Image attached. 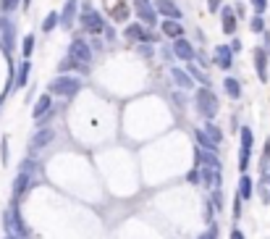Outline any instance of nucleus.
<instances>
[{"label":"nucleus","mask_w":270,"mask_h":239,"mask_svg":"<svg viewBox=\"0 0 270 239\" xmlns=\"http://www.w3.org/2000/svg\"><path fill=\"white\" fill-rule=\"evenodd\" d=\"M215 63H218V68H231V48L228 45H218L215 48Z\"/></svg>","instance_id":"4468645a"},{"label":"nucleus","mask_w":270,"mask_h":239,"mask_svg":"<svg viewBox=\"0 0 270 239\" xmlns=\"http://www.w3.org/2000/svg\"><path fill=\"white\" fill-rule=\"evenodd\" d=\"M173 53L179 55V58H184V61H192V58H194V48H192L186 40H181V37L173 42Z\"/></svg>","instance_id":"ddd939ff"},{"label":"nucleus","mask_w":270,"mask_h":239,"mask_svg":"<svg viewBox=\"0 0 270 239\" xmlns=\"http://www.w3.org/2000/svg\"><path fill=\"white\" fill-rule=\"evenodd\" d=\"M6 239H19V236H6Z\"/></svg>","instance_id":"a18cd8bd"},{"label":"nucleus","mask_w":270,"mask_h":239,"mask_svg":"<svg viewBox=\"0 0 270 239\" xmlns=\"http://www.w3.org/2000/svg\"><path fill=\"white\" fill-rule=\"evenodd\" d=\"M163 32H166L168 37H176V40H179L184 29H181V24H176V19H168L166 24H163Z\"/></svg>","instance_id":"b1692460"},{"label":"nucleus","mask_w":270,"mask_h":239,"mask_svg":"<svg viewBox=\"0 0 270 239\" xmlns=\"http://www.w3.org/2000/svg\"><path fill=\"white\" fill-rule=\"evenodd\" d=\"M199 163H207V166L220 168V161L213 155V150H210V147H202V150H199Z\"/></svg>","instance_id":"5701e85b"},{"label":"nucleus","mask_w":270,"mask_h":239,"mask_svg":"<svg viewBox=\"0 0 270 239\" xmlns=\"http://www.w3.org/2000/svg\"><path fill=\"white\" fill-rule=\"evenodd\" d=\"M249 150H252V132L241 129V155H239V168L241 171H246V166H249Z\"/></svg>","instance_id":"9d476101"},{"label":"nucleus","mask_w":270,"mask_h":239,"mask_svg":"<svg viewBox=\"0 0 270 239\" xmlns=\"http://www.w3.org/2000/svg\"><path fill=\"white\" fill-rule=\"evenodd\" d=\"M252 8H254V14H257V16H260V14H262V11L267 8V0H252Z\"/></svg>","instance_id":"72a5a7b5"},{"label":"nucleus","mask_w":270,"mask_h":239,"mask_svg":"<svg viewBox=\"0 0 270 239\" xmlns=\"http://www.w3.org/2000/svg\"><path fill=\"white\" fill-rule=\"evenodd\" d=\"M105 3H108V11H110V16L115 21H123L126 19V14H128L126 3H118V0H105Z\"/></svg>","instance_id":"2eb2a0df"},{"label":"nucleus","mask_w":270,"mask_h":239,"mask_svg":"<svg viewBox=\"0 0 270 239\" xmlns=\"http://www.w3.org/2000/svg\"><path fill=\"white\" fill-rule=\"evenodd\" d=\"M53 137H55V132H53V129H40L37 134L32 137V142H29V150H32V153H40L42 147H48V145L53 142Z\"/></svg>","instance_id":"1a4fd4ad"},{"label":"nucleus","mask_w":270,"mask_h":239,"mask_svg":"<svg viewBox=\"0 0 270 239\" xmlns=\"http://www.w3.org/2000/svg\"><path fill=\"white\" fill-rule=\"evenodd\" d=\"M81 24L89 32H102V19L89 3H84V8H81Z\"/></svg>","instance_id":"6e6552de"},{"label":"nucleus","mask_w":270,"mask_h":239,"mask_svg":"<svg viewBox=\"0 0 270 239\" xmlns=\"http://www.w3.org/2000/svg\"><path fill=\"white\" fill-rule=\"evenodd\" d=\"M189 74H192V76H194V79H199V82H202V84H205V87H207V84H210V79H207V76H205V74H202V71H199V68H197V63H194V58H192V61H189Z\"/></svg>","instance_id":"cd10ccee"},{"label":"nucleus","mask_w":270,"mask_h":239,"mask_svg":"<svg viewBox=\"0 0 270 239\" xmlns=\"http://www.w3.org/2000/svg\"><path fill=\"white\" fill-rule=\"evenodd\" d=\"M50 110V95H42L40 100H37V105H34V110H32V116L34 118H42L45 113Z\"/></svg>","instance_id":"aec40b11"},{"label":"nucleus","mask_w":270,"mask_h":239,"mask_svg":"<svg viewBox=\"0 0 270 239\" xmlns=\"http://www.w3.org/2000/svg\"><path fill=\"white\" fill-rule=\"evenodd\" d=\"M76 66H79V63L71 58V55H68V58H63V61H61V66H58V68H61V71H68V68H76Z\"/></svg>","instance_id":"473e14b6"},{"label":"nucleus","mask_w":270,"mask_h":239,"mask_svg":"<svg viewBox=\"0 0 270 239\" xmlns=\"http://www.w3.org/2000/svg\"><path fill=\"white\" fill-rule=\"evenodd\" d=\"M29 71H32V63L29 58H24V63L19 66V76H16V87H27V79H29Z\"/></svg>","instance_id":"412c9836"},{"label":"nucleus","mask_w":270,"mask_h":239,"mask_svg":"<svg viewBox=\"0 0 270 239\" xmlns=\"http://www.w3.org/2000/svg\"><path fill=\"white\" fill-rule=\"evenodd\" d=\"M21 50H24V58H29V55H32V50H34V34H27V40H24V48H21Z\"/></svg>","instance_id":"c756f323"},{"label":"nucleus","mask_w":270,"mask_h":239,"mask_svg":"<svg viewBox=\"0 0 270 239\" xmlns=\"http://www.w3.org/2000/svg\"><path fill=\"white\" fill-rule=\"evenodd\" d=\"M249 29L257 34V32H265V21H262V16H254L252 19V24H249Z\"/></svg>","instance_id":"7c9ffc66"},{"label":"nucleus","mask_w":270,"mask_h":239,"mask_svg":"<svg viewBox=\"0 0 270 239\" xmlns=\"http://www.w3.org/2000/svg\"><path fill=\"white\" fill-rule=\"evenodd\" d=\"M197 108H199V113H202L205 118H215L218 116V108H220L215 92H210L207 87L197 89Z\"/></svg>","instance_id":"f03ea898"},{"label":"nucleus","mask_w":270,"mask_h":239,"mask_svg":"<svg viewBox=\"0 0 270 239\" xmlns=\"http://www.w3.org/2000/svg\"><path fill=\"white\" fill-rule=\"evenodd\" d=\"M126 40H147V34L139 29V24H128L126 27Z\"/></svg>","instance_id":"a878e982"},{"label":"nucleus","mask_w":270,"mask_h":239,"mask_svg":"<svg viewBox=\"0 0 270 239\" xmlns=\"http://www.w3.org/2000/svg\"><path fill=\"white\" fill-rule=\"evenodd\" d=\"M76 6H79V0H68V3L63 6V14H61V24L68 29V27H74V19H76Z\"/></svg>","instance_id":"f8f14e48"},{"label":"nucleus","mask_w":270,"mask_h":239,"mask_svg":"<svg viewBox=\"0 0 270 239\" xmlns=\"http://www.w3.org/2000/svg\"><path fill=\"white\" fill-rule=\"evenodd\" d=\"M3 226H6V234H11V236H19V239L29 236L27 223L21 221V215H19L16 208H6V213H3Z\"/></svg>","instance_id":"f257e3e1"},{"label":"nucleus","mask_w":270,"mask_h":239,"mask_svg":"<svg viewBox=\"0 0 270 239\" xmlns=\"http://www.w3.org/2000/svg\"><path fill=\"white\" fill-rule=\"evenodd\" d=\"M260 200L265 205H270V168L262 171V179H260Z\"/></svg>","instance_id":"a211bd4d"},{"label":"nucleus","mask_w":270,"mask_h":239,"mask_svg":"<svg viewBox=\"0 0 270 239\" xmlns=\"http://www.w3.org/2000/svg\"><path fill=\"white\" fill-rule=\"evenodd\" d=\"M137 14H139V19H142L145 24H158L155 8H150V6H142V8H137Z\"/></svg>","instance_id":"4be33fe9"},{"label":"nucleus","mask_w":270,"mask_h":239,"mask_svg":"<svg viewBox=\"0 0 270 239\" xmlns=\"http://www.w3.org/2000/svg\"><path fill=\"white\" fill-rule=\"evenodd\" d=\"M241 215V195H236V200H233V218H239Z\"/></svg>","instance_id":"c9c22d12"},{"label":"nucleus","mask_w":270,"mask_h":239,"mask_svg":"<svg viewBox=\"0 0 270 239\" xmlns=\"http://www.w3.org/2000/svg\"><path fill=\"white\" fill-rule=\"evenodd\" d=\"M239 195H241V200H249L252 197V179L249 176H241L239 179Z\"/></svg>","instance_id":"393cba45"},{"label":"nucleus","mask_w":270,"mask_h":239,"mask_svg":"<svg viewBox=\"0 0 270 239\" xmlns=\"http://www.w3.org/2000/svg\"><path fill=\"white\" fill-rule=\"evenodd\" d=\"M29 3H32V0H24V6H29Z\"/></svg>","instance_id":"c03bdc74"},{"label":"nucleus","mask_w":270,"mask_h":239,"mask_svg":"<svg viewBox=\"0 0 270 239\" xmlns=\"http://www.w3.org/2000/svg\"><path fill=\"white\" fill-rule=\"evenodd\" d=\"M197 140H199V145H202V147H210V150H213V147L220 145L223 134H220V129L215 127V124H205V127L197 132Z\"/></svg>","instance_id":"20e7f679"},{"label":"nucleus","mask_w":270,"mask_h":239,"mask_svg":"<svg viewBox=\"0 0 270 239\" xmlns=\"http://www.w3.org/2000/svg\"><path fill=\"white\" fill-rule=\"evenodd\" d=\"M186 179H189V181H194V184H197V181H199V168H194V171H192V174L186 176Z\"/></svg>","instance_id":"ea45409f"},{"label":"nucleus","mask_w":270,"mask_h":239,"mask_svg":"<svg viewBox=\"0 0 270 239\" xmlns=\"http://www.w3.org/2000/svg\"><path fill=\"white\" fill-rule=\"evenodd\" d=\"M79 79H71V76H61V79H55V82H50V92L55 95H63V97H71L79 92Z\"/></svg>","instance_id":"39448f33"},{"label":"nucleus","mask_w":270,"mask_h":239,"mask_svg":"<svg viewBox=\"0 0 270 239\" xmlns=\"http://www.w3.org/2000/svg\"><path fill=\"white\" fill-rule=\"evenodd\" d=\"M199 239H218V226H210V229L199 236Z\"/></svg>","instance_id":"f704fd0d"},{"label":"nucleus","mask_w":270,"mask_h":239,"mask_svg":"<svg viewBox=\"0 0 270 239\" xmlns=\"http://www.w3.org/2000/svg\"><path fill=\"white\" fill-rule=\"evenodd\" d=\"M265 45H267V53H270V34H265Z\"/></svg>","instance_id":"37998d69"},{"label":"nucleus","mask_w":270,"mask_h":239,"mask_svg":"<svg viewBox=\"0 0 270 239\" xmlns=\"http://www.w3.org/2000/svg\"><path fill=\"white\" fill-rule=\"evenodd\" d=\"M158 11L163 16H168V19H179L181 16V11L176 3H171V0H158Z\"/></svg>","instance_id":"dca6fc26"},{"label":"nucleus","mask_w":270,"mask_h":239,"mask_svg":"<svg viewBox=\"0 0 270 239\" xmlns=\"http://www.w3.org/2000/svg\"><path fill=\"white\" fill-rule=\"evenodd\" d=\"M0 42H3L6 53H11L16 45V29H14V21L8 16H0Z\"/></svg>","instance_id":"423d86ee"},{"label":"nucleus","mask_w":270,"mask_h":239,"mask_svg":"<svg viewBox=\"0 0 270 239\" xmlns=\"http://www.w3.org/2000/svg\"><path fill=\"white\" fill-rule=\"evenodd\" d=\"M267 163H270V137H267V142H265V150H262V161H260V166H262V168H270Z\"/></svg>","instance_id":"2f4dec72"},{"label":"nucleus","mask_w":270,"mask_h":239,"mask_svg":"<svg viewBox=\"0 0 270 239\" xmlns=\"http://www.w3.org/2000/svg\"><path fill=\"white\" fill-rule=\"evenodd\" d=\"M55 24H58V14H48V16H45V21H42V32H53Z\"/></svg>","instance_id":"c85d7f7f"},{"label":"nucleus","mask_w":270,"mask_h":239,"mask_svg":"<svg viewBox=\"0 0 270 239\" xmlns=\"http://www.w3.org/2000/svg\"><path fill=\"white\" fill-rule=\"evenodd\" d=\"M3 163H8V137L3 140Z\"/></svg>","instance_id":"58836bf2"},{"label":"nucleus","mask_w":270,"mask_h":239,"mask_svg":"<svg viewBox=\"0 0 270 239\" xmlns=\"http://www.w3.org/2000/svg\"><path fill=\"white\" fill-rule=\"evenodd\" d=\"M254 68H257L260 82H267V50H262V48L254 50Z\"/></svg>","instance_id":"9b49d317"},{"label":"nucleus","mask_w":270,"mask_h":239,"mask_svg":"<svg viewBox=\"0 0 270 239\" xmlns=\"http://www.w3.org/2000/svg\"><path fill=\"white\" fill-rule=\"evenodd\" d=\"M220 3H223V0H207V8H210V11H213V14H215V11L220 8Z\"/></svg>","instance_id":"e433bc0d"},{"label":"nucleus","mask_w":270,"mask_h":239,"mask_svg":"<svg viewBox=\"0 0 270 239\" xmlns=\"http://www.w3.org/2000/svg\"><path fill=\"white\" fill-rule=\"evenodd\" d=\"M231 239H244V234H241L239 229H233V231H231Z\"/></svg>","instance_id":"79ce46f5"},{"label":"nucleus","mask_w":270,"mask_h":239,"mask_svg":"<svg viewBox=\"0 0 270 239\" xmlns=\"http://www.w3.org/2000/svg\"><path fill=\"white\" fill-rule=\"evenodd\" d=\"M171 76H173V82L179 84L181 89H189V87H194V84H192V79L186 76V74L181 71V68H171Z\"/></svg>","instance_id":"6ab92c4d"},{"label":"nucleus","mask_w":270,"mask_h":239,"mask_svg":"<svg viewBox=\"0 0 270 239\" xmlns=\"http://www.w3.org/2000/svg\"><path fill=\"white\" fill-rule=\"evenodd\" d=\"M223 32L226 34L236 32V14H233V8H223Z\"/></svg>","instance_id":"f3484780"},{"label":"nucleus","mask_w":270,"mask_h":239,"mask_svg":"<svg viewBox=\"0 0 270 239\" xmlns=\"http://www.w3.org/2000/svg\"><path fill=\"white\" fill-rule=\"evenodd\" d=\"M142 6H150V0H134V8H142Z\"/></svg>","instance_id":"a19ab883"},{"label":"nucleus","mask_w":270,"mask_h":239,"mask_svg":"<svg viewBox=\"0 0 270 239\" xmlns=\"http://www.w3.org/2000/svg\"><path fill=\"white\" fill-rule=\"evenodd\" d=\"M32 174H34V163H32V161H21L19 176H16V181H14V197H21V195L27 192L29 181H32Z\"/></svg>","instance_id":"7ed1b4c3"},{"label":"nucleus","mask_w":270,"mask_h":239,"mask_svg":"<svg viewBox=\"0 0 270 239\" xmlns=\"http://www.w3.org/2000/svg\"><path fill=\"white\" fill-rule=\"evenodd\" d=\"M16 6H19V0H3V8L6 11H14Z\"/></svg>","instance_id":"4c0bfd02"},{"label":"nucleus","mask_w":270,"mask_h":239,"mask_svg":"<svg viewBox=\"0 0 270 239\" xmlns=\"http://www.w3.org/2000/svg\"><path fill=\"white\" fill-rule=\"evenodd\" d=\"M226 92H228V97H239L241 95V84L236 82V79H226Z\"/></svg>","instance_id":"bb28decb"},{"label":"nucleus","mask_w":270,"mask_h":239,"mask_svg":"<svg viewBox=\"0 0 270 239\" xmlns=\"http://www.w3.org/2000/svg\"><path fill=\"white\" fill-rule=\"evenodd\" d=\"M68 55H71V58H74L79 66H89V63H92V50H89V45H87L84 40H74Z\"/></svg>","instance_id":"0eeeda50"}]
</instances>
